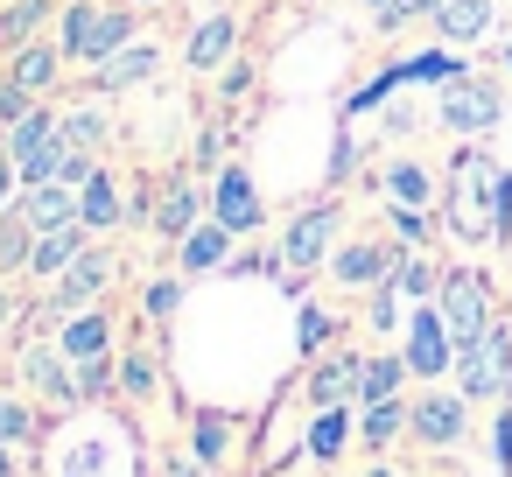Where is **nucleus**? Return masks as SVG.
<instances>
[{"instance_id":"f257e3e1","label":"nucleus","mask_w":512,"mask_h":477,"mask_svg":"<svg viewBox=\"0 0 512 477\" xmlns=\"http://www.w3.org/2000/svg\"><path fill=\"white\" fill-rule=\"evenodd\" d=\"M442 204H449V232H456L463 246L512 239V176H505L484 148H456L449 183H442Z\"/></svg>"},{"instance_id":"f03ea898","label":"nucleus","mask_w":512,"mask_h":477,"mask_svg":"<svg viewBox=\"0 0 512 477\" xmlns=\"http://www.w3.org/2000/svg\"><path fill=\"white\" fill-rule=\"evenodd\" d=\"M134 43V15L127 8H99V0H71L64 22H57V50L71 64H106L113 50Z\"/></svg>"},{"instance_id":"7ed1b4c3","label":"nucleus","mask_w":512,"mask_h":477,"mask_svg":"<svg viewBox=\"0 0 512 477\" xmlns=\"http://www.w3.org/2000/svg\"><path fill=\"white\" fill-rule=\"evenodd\" d=\"M435 309H442V323H449L456 351H463V344H477V337L498 323L491 274H484V267H449V274H442V288H435Z\"/></svg>"},{"instance_id":"20e7f679","label":"nucleus","mask_w":512,"mask_h":477,"mask_svg":"<svg viewBox=\"0 0 512 477\" xmlns=\"http://www.w3.org/2000/svg\"><path fill=\"white\" fill-rule=\"evenodd\" d=\"M512 386V323H491L477 344L456 351V393L463 400H498Z\"/></svg>"},{"instance_id":"39448f33","label":"nucleus","mask_w":512,"mask_h":477,"mask_svg":"<svg viewBox=\"0 0 512 477\" xmlns=\"http://www.w3.org/2000/svg\"><path fill=\"white\" fill-rule=\"evenodd\" d=\"M330 239H337V204L295 211V225L281 232V267H288V274H316V267L330 260Z\"/></svg>"},{"instance_id":"423d86ee","label":"nucleus","mask_w":512,"mask_h":477,"mask_svg":"<svg viewBox=\"0 0 512 477\" xmlns=\"http://www.w3.org/2000/svg\"><path fill=\"white\" fill-rule=\"evenodd\" d=\"M407 372H414V379L456 372V337H449V323H442L435 302H421V309L407 316Z\"/></svg>"},{"instance_id":"0eeeda50","label":"nucleus","mask_w":512,"mask_h":477,"mask_svg":"<svg viewBox=\"0 0 512 477\" xmlns=\"http://www.w3.org/2000/svg\"><path fill=\"white\" fill-rule=\"evenodd\" d=\"M442 127L449 134H491L498 120H505V99L491 92V85H470V78H456V85H442Z\"/></svg>"},{"instance_id":"6e6552de","label":"nucleus","mask_w":512,"mask_h":477,"mask_svg":"<svg viewBox=\"0 0 512 477\" xmlns=\"http://www.w3.org/2000/svg\"><path fill=\"white\" fill-rule=\"evenodd\" d=\"M211 218L232 232V239H246V232H260V190H253V176L239 169V162H225L218 169V190H211Z\"/></svg>"},{"instance_id":"1a4fd4ad","label":"nucleus","mask_w":512,"mask_h":477,"mask_svg":"<svg viewBox=\"0 0 512 477\" xmlns=\"http://www.w3.org/2000/svg\"><path fill=\"white\" fill-rule=\"evenodd\" d=\"M106 281H113V260H106L99 246H85V253L50 281V309H92V295H106Z\"/></svg>"},{"instance_id":"9d476101","label":"nucleus","mask_w":512,"mask_h":477,"mask_svg":"<svg viewBox=\"0 0 512 477\" xmlns=\"http://www.w3.org/2000/svg\"><path fill=\"white\" fill-rule=\"evenodd\" d=\"M15 211L29 218V232H57V225H78V190H64V183H22Z\"/></svg>"},{"instance_id":"9b49d317","label":"nucleus","mask_w":512,"mask_h":477,"mask_svg":"<svg viewBox=\"0 0 512 477\" xmlns=\"http://www.w3.org/2000/svg\"><path fill=\"white\" fill-rule=\"evenodd\" d=\"M463 393H421L414 407H407V428L421 435V442H463Z\"/></svg>"},{"instance_id":"f8f14e48","label":"nucleus","mask_w":512,"mask_h":477,"mask_svg":"<svg viewBox=\"0 0 512 477\" xmlns=\"http://www.w3.org/2000/svg\"><path fill=\"white\" fill-rule=\"evenodd\" d=\"M204 218H211V204H204V190H197V183H169V190H162V204H155V232H162V239H176V246H183Z\"/></svg>"},{"instance_id":"ddd939ff","label":"nucleus","mask_w":512,"mask_h":477,"mask_svg":"<svg viewBox=\"0 0 512 477\" xmlns=\"http://www.w3.org/2000/svg\"><path fill=\"white\" fill-rule=\"evenodd\" d=\"M155 71V43H127V50H113L106 64H92V99H113V92H127V85H141Z\"/></svg>"},{"instance_id":"4468645a","label":"nucleus","mask_w":512,"mask_h":477,"mask_svg":"<svg viewBox=\"0 0 512 477\" xmlns=\"http://www.w3.org/2000/svg\"><path fill=\"white\" fill-rule=\"evenodd\" d=\"M232 43H239V22H232V15H204V22L190 29V43H183V64H190V71H218V64L232 57Z\"/></svg>"},{"instance_id":"2eb2a0df","label":"nucleus","mask_w":512,"mask_h":477,"mask_svg":"<svg viewBox=\"0 0 512 477\" xmlns=\"http://www.w3.org/2000/svg\"><path fill=\"white\" fill-rule=\"evenodd\" d=\"M64 64H71V57H64L50 36H36L29 50H15V71H8V85H22V92L36 99V92H50V85L64 78Z\"/></svg>"},{"instance_id":"dca6fc26","label":"nucleus","mask_w":512,"mask_h":477,"mask_svg":"<svg viewBox=\"0 0 512 477\" xmlns=\"http://www.w3.org/2000/svg\"><path fill=\"white\" fill-rule=\"evenodd\" d=\"M85 246H92V232H85V225H57V232H36L29 274H36V281H57V274H64V267H71V260L85 253Z\"/></svg>"},{"instance_id":"f3484780","label":"nucleus","mask_w":512,"mask_h":477,"mask_svg":"<svg viewBox=\"0 0 512 477\" xmlns=\"http://www.w3.org/2000/svg\"><path fill=\"white\" fill-rule=\"evenodd\" d=\"M57 351H64L71 365L106 358V351H113V323H106V309H71V323H64V337H57Z\"/></svg>"},{"instance_id":"a211bd4d","label":"nucleus","mask_w":512,"mask_h":477,"mask_svg":"<svg viewBox=\"0 0 512 477\" xmlns=\"http://www.w3.org/2000/svg\"><path fill=\"white\" fill-rule=\"evenodd\" d=\"M428 22H435V43H442V50L477 43V36L491 29V0H442V8H435Z\"/></svg>"},{"instance_id":"6ab92c4d","label":"nucleus","mask_w":512,"mask_h":477,"mask_svg":"<svg viewBox=\"0 0 512 477\" xmlns=\"http://www.w3.org/2000/svg\"><path fill=\"white\" fill-rule=\"evenodd\" d=\"M358 372H365V358H351V351L323 358V365L309 372V400H316V407H344V400H358Z\"/></svg>"},{"instance_id":"aec40b11","label":"nucleus","mask_w":512,"mask_h":477,"mask_svg":"<svg viewBox=\"0 0 512 477\" xmlns=\"http://www.w3.org/2000/svg\"><path fill=\"white\" fill-rule=\"evenodd\" d=\"M120 218H127V204H120V183L99 169V176L78 190V225H85V232H113Z\"/></svg>"},{"instance_id":"412c9836","label":"nucleus","mask_w":512,"mask_h":477,"mask_svg":"<svg viewBox=\"0 0 512 477\" xmlns=\"http://www.w3.org/2000/svg\"><path fill=\"white\" fill-rule=\"evenodd\" d=\"M330 274H337L344 288H379V281H393V253H386V246H344V253L330 260Z\"/></svg>"},{"instance_id":"4be33fe9","label":"nucleus","mask_w":512,"mask_h":477,"mask_svg":"<svg viewBox=\"0 0 512 477\" xmlns=\"http://www.w3.org/2000/svg\"><path fill=\"white\" fill-rule=\"evenodd\" d=\"M43 29H50V0H15V8H0V57L29 50Z\"/></svg>"},{"instance_id":"5701e85b","label":"nucleus","mask_w":512,"mask_h":477,"mask_svg":"<svg viewBox=\"0 0 512 477\" xmlns=\"http://www.w3.org/2000/svg\"><path fill=\"white\" fill-rule=\"evenodd\" d=\"M232 260V232L218 225V218H204L190 239H183V274H218Z\"/></svg>"},{"instance_id":"b1692460","label":"nucleus","mask_w":512,"mask_h":477,"mask_svg":"<svg viewBox=\"0 0 512 477\" xmlns=\"http://www.w3.org/2000/svg\"><path fill=\"white\" fill-rule=\"evenodd\" d=\"M50 141H64V120H57L50 106H29V113L8 127V155H15V162L36 155V148H50Z\"/></svg>"},{"instance_id":"393cba45","label":"nucleus","mask_w":512,"mask_h":477,"mask_svg":"<svg viewBox=\"0 0 512 477\" xmlns=\"http://www.w3.org/2000/svg\"><path fill=\"white\" fill-rule=\"evenodd\" d=\"M29 253H36V232H29V218L8 204V211H0V274H29Z\"/></svg>"},{"instance_id":"a878e982","label":"nucleus","mask_w":512,"mask_h":477,"mask_svg":"<svg viewBox=\"0 0 512 477\" xmlns=\"http://www.w3.org/2000/svg\"><path fill=\"white\" fill-rule=\"evenodd\" d=\"M64 365H71L64 351H29V386L50 393V400H78V379H71Z\"/></svg>"},{"instance_id":"bb28decb","label":"nucleus","mask_w":512,"mask_h":477,"mask_svg":"<svg viewBox=\"0 0 512 477\" xmlns=\"http://www.w3.org/2000/svg\"><path fill=\"white\" fill-rule=\"evenodd\" d=\"M400 379H407V358H365L358 400H400Z\"/></svg>"},{"instance_id":"cd10ccee","label":"nucleus","mask_w":512,"mask_h":477,"mask_svg":"<svg viewBox=\"0 0 512 477\" xmlns=\"http://www.w3.org/2000/svg\"><path fill=\"white\" fill-rule=\"evenodd\" d=\"M393 288H400V295H414V302H435V288H442V281H435V267H428L421 253H393Z\"/></svg>"},{"instance_id":"c85d7f7f","label":"nucleus","mask_w":512,"mask_h":477,"mask_svg":"<svg viewBox=\"0 0 512 477\" xmlns=\"http://www.w3.org/2000/svg\"><path fill=\"white\" fill-rule=\"evenodd\" d=\"M400 428H407V407H400V400H365V421H358V435H365L372 449H386Z\"/></svg>"},{"instance_id":"c756f323","label":"nucleus","mask_w":512,"mask_h":477,"mask_svg":"<svg viewBox=\"0 0 512 477\" xmlns=\"http://www.w3.org/2000/svg\"><path fill=\"white\" fill-rule=\"evenodd\" d=\"M344 442H351V414H344V407H323V414H316V428H309V456H323V463H330Z\"/></svg>"},{"instance_id":"7c9ffc66","label":"nucleus","mask_w":512,"mask_h":477,"mask_svg":"<svg viewBox=\"0 0 512 477\" xmlns=\"http://www.w3.org/2000/svg\"><path fill=\"white\" fill-rule=\"evenodd\" d=\"M386 197L393 204H428V169L421 162H386Z\"/></svg>"},{"instance_id":"2f4dec72","label":"nucleus","mask_w":512,"mask_h":477,"mask_svg":"<svg viewBox=\"0 0 512 477\" xmlns=\"http://www.w3.org/2000/svg\"><path fill=\"white\" fill-rule=\"evenodd\" d=\"M64 141H71V148H85V155H99V148H106V113H99V106L71 113V120H64Z\"/></svg>"},{"instance_id":"473e14b6","label":"nucleus","mask_w":512,"mask_h":477,"mask_svg":"<svg viewBox=\"0 0 512 477\" xmlns=\"http://www.w3.org/2000/svg\"><path fill=\"white\" fill-rule=\"evenodd\" d=\"M92 176H99V155H85V148H71V141H64V162H57V183H64V190H85Z\"/></svg>"},{"instance_id":"72a5a7b5","label":"nucleus","mask_w":512,"mask_h":477,"mask_svg":"<svg viewBox=\"0 0 512 477\" xmlns=\"http://www.w3.org/2000/svg\"><path fill=\"white\" fill-rule=\"evenodd\" d=\"M141 309L162 323V316H176L183 309V281H148V295H141Z\"/></svg>"},{"instance_id":"f704fd0d","label":"nucleus","mask_w":512,"mask_h":477,"mask_svg":"<svg viewBox=\"0 0 512 477\" xmlns=\"http://www.w3.org/2000/svg\"><path fill=\"white\" fill-rule=\"evenodd\" d=\"M225 449H232V428H225L218 414H204V421H197V456H204V463H218Z\"/></svg>"},{"instance_id":"c9c22d12","label":"nucleus","mask_w":512,"mask_h":477,"mask_svg":"<svg viewBox=\"0 0 512 477\" xmlns=\"http://www.w3.org/2000/svg\"><path fill=\"white\" fill-rule=\"evenodd\" d=\"M386 218H393V232H400L407 246H428V218H421V204H393Z\"/></svg>"},{"instance_id":"e433bc0d","label":"nucleus","mask_w":512,"mask_h":477,"mask_svg":"<svg viewBox=\"0 0 512 477\" xmlns=\"http://www.w3.org/2000/svg\"><path fill=\"white\" fill-rule=\"evenodd\" d=\"M372 330H400V288L393 281H379V295H372V316H365Z\"/></svg>"},{"instance_id":"4c0bfd02","label":"nucleus","mask_w":512,"mask_h":477,"mask_svg":"<svg viewBox=\"0 0 512 477\" xmlns=\"http://www.w3.org/2000/svg\"><path fill=\"white\" fill-rule=\"evenodd\" d=\"M120 386H127L134 400H148V393H155V358H141V351H134V358L120 365Z\"/></svg>"},{"instance_id":"58836bf2","label":"nucleus","mask_w":512,"mask_h":477,"mask_svg":"<svg viewBox=\"0 0 512 477\" xmlns=\"http://www.w3.org/2000/svg\"><path fill=\"white\" fill-rule=\"evenodd\" d=\"M113 379H120V372H113V358H85V365H78V400H92V393H106Z\"/></svg>"},{"instance_id":"ea45409f","label":"nucleus","mask_w":512,"mask_h":477,"mask_svg":"<svg viewBox=\"0 0 512 477\" xmlns=\"http://www.w3.org/2000/svg\"><path fill=\"white\" fill-rule=\"evenodd\" d=\"M29 428H36V421H29V407H22V400H0V442H22Z\"/></svg>"},{"instance_id":"a19ab883","label":"nucleus","mask_w":512,"mask_h":477,"mask_svg":"<svg viewBox=\"0 0 512 477\" xmlns=\"http://www.w3.org/2000/svg\"><path fill=\"white\" fill-rule=\"evenodd\" d=\"M29 106H36V99H29L22 85H0V127H15V120H22Z\"/></svg>"},{"instance_id":"79ce46f5","label":"nucleus","mask_w":512,"mask_h":477,"mask_svg":"<svg viewBox=\"0 0 512 477\" xmlns=\"http://www.w3.org/2000/svg\"><path fill=\"white\" fill-rule=\"evenodd\" d=\"M491 456H498V470H512V407H505L498 428H491Z\"/></svg>"},{"instance_id":"37998d69","label":"nucleus","mask_w":512,"mask_h":477,"mask_svg":"<svg viewBox=\"0 0 512 477\" xmlns=\"http://www.w3.org/2000/svg\"><path fill=\"white\" fill-rule=\"evenodd\" d=\"M323 337H330V316L323 309H302V351H316Z\"/></svg>"},{"instance_id":"c03bdc74","label":"nucleus","mask_w":512,"mask_h":477,"mask_svg":"<svg viewBox=\"0 0 512 477\" xmlns=\"http://www.w3.org/2000/svg\"><path fill=\"white\" fill-rule=\"evenodd\" d=\"M15 183H22V169H15V155H8V148H0V211L15 204Z\"/></svg>"},{"instance_id":"a18cd8bd","label":"nucleus","mask_w":512,"mask_h":477,"mask_svg":"<svg viewBox=\"0 0 512 477\" xmlns=\"http://www.w3.org/2000/svg\"><path fill=\"white\" fill-rule=\"evenodd\" d=\"M0 477H15V456H8V442H0Z\"/></svg>"},{"instance_id":"49530a36","label":"nucleus","mask_w":512,"mask_h":477,"mask_svg":"<svg viewBox=\"0 0 512 477\" xmlns=\"http://www.w3.org/2000/svg\"><path fill=\"white\" fill-rule=\"evenodd\" d=\"M134 8H162V0H134Z\"/></svg>"},{"instance_id":"de8ad7c7","label":"nucleus","mask_w":512,"mask_h":477,"mask_svg":"<svg viewBox=\"0 0 512 477\" xmlns=\"http://www.w3.org/2000/svg\"><path fill=\"white\" fill-rule=\"evenodd\" d=\"M365 8H372V15H379V8H386V0H365Z\"/></svg>"},{"instance_id":"09e8293b","label":"nucleus","mask_w":512,"mask_h":477,"mask_svg":"<svg viewBox=\"0 0 512 477\" xmlns=\"http://www.w3.org/2000/svg\"><path fill=\"white\" fill-rule=\"evenodd\" d=\"M372 477H393V470H386V463H379V470H372Z\"/></svg>"},{"instance_id":"8fccbe9b","label":"nucleus","mask_w":512,"mask_h":477,"mask_svg":"<svg viewBox=\"0 0 512 477\" xmlns=\"http://www.w3.org/2000/svg\"><path fill=\"white\" fill-rule=\"evenodd\" d=\"M505 64H512V43H505Z\"/></svg>"}]
</instances>
